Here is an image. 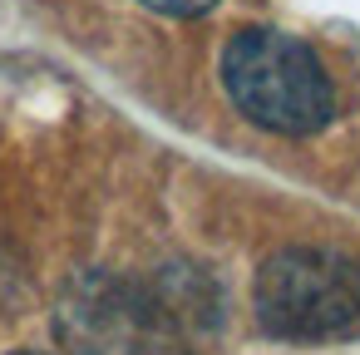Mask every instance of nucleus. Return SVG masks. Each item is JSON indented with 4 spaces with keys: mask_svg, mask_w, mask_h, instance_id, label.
Here are the masks:
<instances>
[{
    "mask_svg": "<svg viewBox=\"0 0 360 355\" xmlns=\"http://www.w3.org/2000/svg\"><path fill=\"white\" fill-rule=\"evenodd\" d=\"M139 355H168V350H139Z\"/></svg>",
    "mask_w": 360,
    "mask_h": 355,
    "instance_id": "nucleus-4",
    "label": "nucleus"
},
{
    "mask_svg": "<svg viewBox=\"0 0 360 355\" xmlns=\"http://www.w3.org/2000/svg\"><path fill=\"white\" fill-rule=\"evenodd\" d=\"M217 75L232 109L266 134L311 138L335 119V84L301 35L247 25L222 45Z\"/></svg>",
    "mask_w": 360,
    "mask_h": 355,
    "instance_id": "nucleus-1",
    "label": "nucleus"
},
{
    "mask_svg": "<svg viewBox=\"0 0 360 355\" xmlns=\"http://www.w3.org/2000/svg\"><path fill=\"white\" fill-rule=\"evenodd\" d=\"M143 6L158 15H173V20H193V15H207L217 0H143Z\"/></svg>",
    "mask_w": 360,
    "mask_h": 355,
    "instance_id": "nucleus-3",
    "label": "nucleus"
},
{
    "mask_svg": "<svg viewBox=\"0 0 360 355\" xmlns=\"http://www.w3.org/2000/svg\"><path fill=\"white\" fill-rule=\"evenodd\" d=\"M11 355H40V350H11Z\"/></svg>",
    "mask_w": 360,
    "mask_h": 355,
    "instance_id": "nucleus-5",
    "label": "nucleus"
},
{
    "mask_svg": "<svg viewBox=\"0 0 360 355\" xmlns=\"http://www.w3.org/2000/svg\"><path fill=\"white\" fill-rule=\"evenodd\" d=\"M252 306L281 340H326L360 321V262L335 247H281L257 266Z\"/></svg>",
    "mask_w": 360,
    "mask_h": 355,
    "instance_id": "nucleus-2",
    "label": "nucleus"
}]
</instances>
